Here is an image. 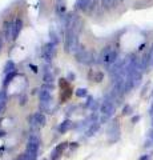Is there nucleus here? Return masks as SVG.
I'll return each mask as SVG.
<instances>
[{"label": "nucleus", "instance_id": "nucleus-1", "mask_svg": "<svg viewBox=\"0 0 153 160\" xmlns=\"http://www.w3.org/2000/svg\"><path fill=\"white\" fill-rule=\"evenodd\" d=\"M39 99H40V109L41 111H49L52 104V86L51 84H44L40 88V95H39Z\"/></svg>", "mask_w": 153, "mask_h": 160}, {"label": "nucleus", "instance_id": "nucleus-2", "mask_svg": "<svg viewBox=\"0 0 153 160\" xmlns=\"http://www.w3.org/2000/svg\"><path fill=\"white\" fill-rule=\"evenodd\" d=\"M79 47V32L73 29H67L65 32V40H64V48L67 52L77 51Z\"/></svg>", "mask_w": 153, "mask_h": 160}, {"label": "nucleus", "instance_id": "nucleus-3", "mask_svg": "<svg viewBox=\"0 0 153 160\" xmlns=\"http://www.w3.org/2000/svg\"><path fill=\"white\" fill-rule=\"evenodd\" d=\"M98 59H100V62L103 64H105V66H112V64H115L116 60H117V51L113 47L108 46L101 51Z\"/></svg>", "mask_w": 153, "mask_h": 160}, {"label": "nucleus", "instance_id": "nucleus-4", "mask_svg": "<svg viewBox=\"0 0 153 160\" xmlns=\"http://www.w3.org/2000/svg\"><path fill=\"white\" fill-rule=\"evenodd\" d=\"M100 111L103 115V120H108L109 118H112L113 115H115V111H116V106H115V103H113V100L107 98L101 104Z\"/></svg>", "mask_w": 153, "mask_h": 160}, {"label": "nucleus", "instance_id": "nucleus-5", "mask_svg": "<svg viewBox=\"0 0 153 160\" xmlns=\"http://www.w3.org/2000/svg\"><path fill=\"white\" fill-rule=\"evenodd\" d=\"M55 53H56V46H55L53 42L47 43L45 46L41 48V56L47 63L52 62V59L55 58Z\"/></svg>", "mask_w": 153, "mask_h": 160}, {"label": "nucleus", "instance_id": "nucleus-6", "mask_svg": "<svg viewBox=\"0 0 153 160\" xmlns=\"http://www.w3.org/2000/svg\"><path fill=\"white\" fill-rule=\"evenodd\" d=\"M76 59H77V62H80V63L89 64V63L93 62L95 56H93V53L91 51H87V49H77L76 51Z\"/></svg>", "mask_w": 153, "mask_h": 160}, {"label": "nucleus", "instance_id": "nucleus-7", "mask_svg": "<svg viewBox=\"0 0 153 160\" xmlns=\"http://www.w3.org/2000/svg\"><path fill=\"white\" fill-rule=\"evenodd\" d=\"M29 122H31V126L32 127L41 128V127L45 126V115L41 113V112H36V113H33L32 116H31Z\"/></svg>", "mask_w": 153, "mask_h": 160}, {"label": "nucleus", "instance_id": "nucleus-8", "mask_svg": "<svg viewBox=\"0 0 153 160\" xmlns=\"http://www.w3.org/2000/svg\"><path fill=\"white\" fill-rule=\"evenodd\" d=\"M39 147H40V140H39L36 136H31L28 139V142H27V149H26V151L37 155Z\"/></svg>", "mask_w": 153, "mask_h": 160}, {"label": "nucleus", "instance_id": "nucleus-9", "mask_svg": "<svg viewBox=\"0 0 153 160\" xmlns=\"http://www.w3.org/2000/svg\"><path fill=\"white\" fill-rule=\"evenodd\" d=\"M22 29H23V20L19 19V18H16V19H15V22L12 23L11 39H12V40L17 39V36H19V35H20V32H22Z\"/></svg>", "mask_w": 153, "mask_h": 160}, {"label": "nucleus", "instance_id": "nucleus-10", "mask_svg": "<svg viewBox=\"0 0 153 160\" xmlns=\"http://www.w3.org/2000/svg\"><path fill=\"white\" fill-rule=\"evenodd\" d=\"M67 147V144L65 143H63V144H59V146L53 149L52 151V156H51V160H57L59 158H60V155L63 153L64 151V148Z\"/></svg>", "mask_w": 153, "mask_h": 160}, {"label": "nucleus", "instance_id": "nucleus-11", "mask_svg": "<svg viewBox=\"0 0 153 160\" xmlns=\"http://www.w3.org/2000/svg\"><path fill=\"white\" fill-rule=\"evenodd\" d=\"M72 128V122H69V120H65V122H63L60 126H59V132L60 133H65V132H68L69 129Z\"/></svg>", "mask_w": 153, "mask_h": 160}, {"label": "nucleus", "instance_id": "nucleus-12", "mask_svg": "<svg viewBox=\"0 0 153 160\" xmlns=\"http://www.w3.org/2000/svg\"><path fill=\"white\" fill-rule=\"evenodd\" d=\"M17 160H36V153H32V152L26 151L23 155H20V158H19Z\"/></svg>", "mask_w": 153, "mask_h": 160}, {"label": "nucleus", "instance_id": "nucleus-13", "mask_svg": "<svg viewBox=\"0 0 153 160\" xmlns=\"http://www.w3.org/2000/svg\"><path fill=\"white\" fill-rule=\"evenodd\" d=\"M15 69H16V67H15V63L12 62V60H8L7 64H6V72L7 73H12V72H15Z\"/></svg>", "mask_w": 153, "mask_h": 160}, {"label": "nucleus", "instance_id": "nucleus-14", "mask_svg": "<svg viewBox=\"0 0 153 160\" xmlns=\"http://www.w3.org/2000/svg\"><path fill=\"white\" fill-rule=\"evenodd\" d=\"M44 82H45V84H51V86H52V83H53V75L49 72V71H47L45 75H44Z\"/></svg>", "mask_w": 153, "mask_h": 160}, {"label": "nucleus", "instance_id": "nucleus-15", "mask_svg": "<svg viewBox=\"0 0 153 160\" xmlns=\"http://www.w3.org/2000/svg\"><path fill=\"white\" fill-rule=\"evenodd\" d=\"M97 128H98V123H95V126L92 124V126L89 127V129L87 131V136H91V135H93L97 131Z\"/></svg>", "mask_w": 153, "mask_h": 160}, {"label": "nucleus", "instance_id": "nucleus-16", "mask_svg": "<svg viewBox=\"0 0 153 160\" xmlns=\"http://www.w3.org/2000/svg\"><path fill=\"white\" fill-rule=\"evenodd\" d=\"M76 95H77L79 98H84V96H87V89H85V88H80V89H77Z\"/></svg>", "mask_w": 153, "mask_h": 160}, {"label": "nucleus", "instance_id": "nucleus-17", "mask_svg": "<svg viewBox=\"0 0 153 160\" xmlns=\"http://www.w3.org/2000/svg\"><path fill=\"white\" fill-rule=\"evenodd\" d=\"M146 139H149L151 142L153 143V129H151V131L148 132V136H146Z\"/></svg>", "mask_w": 153, "mask_h": 160}, {"label": "nucleus", "instance_id": "nucleus-18", "mask_svg": "<svg viewBox=\"0 0 153 160\" xmlns=\"http://www.w3.org/2000/svg\"><path fill=\"white\" fill-rule=\"evenodd\" d=\"M149 56H151V66L153 67V46H152L151 51H149Z\"/></svg>", "mask_w": 153, "mask_h": 160}, {"label": "nucleus", "instance_id": "nucleus-19", "mask_svg": "<svg viewBox=\"0 0 153 160\" xmlns=\"http://www.w3.org/2000/svg\"><path fill=\"white\" fill-rule=\"evenodd\" d=\"M124 115H128V113H131V107H125L124 108V112H122Z\"/></svg>", "mask_w": 153, "mask_h": 160}, {"label": "nucleus", "instance_id": "nucleus-20", "mask_svg": "<svg viewBox=\"0 0 153 160\" xmlns=\"http://www.w3.org/2000/svg\"><path fill=\"white\" fill-rule=\"evenodd\" d=\"M146 159H148V156H142L140 160H146Z\"/></svg>", "mask_w": 153, "mask_h": 160}, {"label": "nucleus", "instance_id": "nucleus-21", "mask_svg": "<svg viewBox=\"0 0 153 160\" xmlns=\"http://www.w3.org/2000/svg\"><path fill=\"white\" fill-rule=\"evenodd\" d=\"M151 115H152V124H153V108H152V112H151Z\"/></svg>", "mask_w": 153, "mask_h": 160}, {"label": "nucleus", "instance_id": "nucleus-22", "mask_svg": "<svg viewBox=\"0 0 153 160\" xmlns=\"http://www.w3.org/2000/svg\"><path fill=\"white\" fill-rule=\"evenodd\" d=\"M2 47H3V44H2V42H0V52H2Z\"/></svg>", "mask_w": 153, "mask_h": 160}]
</instances>
